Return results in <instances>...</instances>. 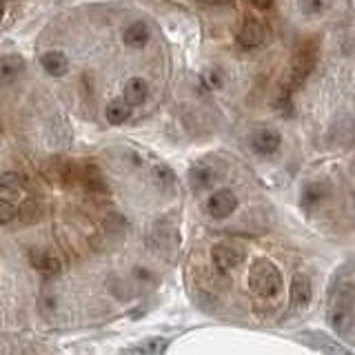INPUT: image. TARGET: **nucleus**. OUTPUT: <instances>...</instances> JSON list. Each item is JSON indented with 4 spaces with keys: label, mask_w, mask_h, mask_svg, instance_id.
<instances>
[{
    "label": "nucleus",
    "mask_w": 355,
    "mask_h": 355,
    "mask_svg": "<svg viewBox=\"0 0 355 355\" xmlns=\"http://www.w3.org/2000/svg\"><path fill=\"white\" fill-rule=\"evenodd\" d=\"M249 288L258 297H275L282 291V273L266 258L253 260L249 269Z\"/></svg>",
    "instance_id": "1"
},
{
    "label": "nucleus",
    "mask_w": 355,
    "mask_h": 355,
    "mask_svg": "<svg viewBox=\"0 0 355 355\" xmlns=\"http://www.w3.org/2000/svg\"><path fill=\"white\" fill-rule=\"evenodd\" d=\"M318 62V44L313 40H306L302 44H297V49L293 53V62H291V83L293 87H300L311 71L315 69Z\"/></svg>",
    "instance_id": "2"
},
{
    "label": "nucleus",
    "mask_w": 355,
    "mask_h": 355,
    "mask_svg": "<svg viewBox=\"0 0 355 355\" xmlns=\"http://www.w3.org/2000/svg\"><path fill=\"white\" fill-rule=\"evenodd\" d=\"M247 258V251L244 247L236 242H218L214 249H211V260H214L216 266H220L222 271H231L240 266Z\"/></svg>",
    "instance_id": "3"
},
{
    "label": "nucleus",
    "mask_w": 355,
    "mask_h": 355,
    "mask_svg": "<svg viewBox=\"0 0 355 355\" xmlns=\"http://www.w3.org/2000/svg\"><path fill=\"white\" fill-rule=\"evenodd\" d=\"M236 207H238V198H236V193L231 191V189H218V191H214L207 200L209 216L216 218V220L229 218L233 211H236Z\"/></svg>",
    "instance_id": "4"
},
{
    "label": "nucleus",
    "mask_w": 355,
    "mask_h": 355,
    "mask_svg": "<svg viewBox=\"0 0 355 355\" xmlns=\"http://www.w3.org/2000/svg\"><path fill=\"white\" fill-rule=\"evenodd\" d=\"M300 340L306 342L309 347H313L318 351H324V355H353L344 344H340L338 340L329 338L327 333L322 331H306V333H300Z\"/></svg>",
    "instance_id": "5"
},
{
    "label": "nucleus",
    "mask_w": 355,
    "mask_h": 355,
    "mask_svg": "<svg viewBox=\"0 0 355 355\" xmlns=\"http://www.w3.org/2000/svg\"><path fill=\"white\" fill-rule=\"evenodd\" d=\"M282 138L275 129H255L251 133V147L260 155H271L280 149Z\"/></svg>",
    "instance_id": "6"
},
{
    "label": "nucleus",
    "mask_w": 355,
    "mask_h": 355,
    "mask_svg": "<svg viewBox=\"0 0 355 355\" xmlns=\"http://www.w3.org/2000/svg\"><path fill=\"white\" fill-rule=\"evenodd\" d=\"M264 40H266V29H264L262 22L255 20V18L244 20V25L238 31V42L242 44V47L255 49V47H260Z\"/></svg>",
    "instance_id": "7"
},
{
    "label": "nucleus",
    "mask_w": 355,
    "mask_h": 355,
    "mask_svg": "<svg viewBox=\"0 0 355 355\" xmlns=\"http://www.w3.org/2000/svg\"><path fill=\"white\" fill-rule=\"evenodd\" d=\"M40 67L44 69V73L60 78L69 71V60H67V55L62 51H44L40 55Z\"/></svg>",
    "instance_id": "8"
},
{
    "label": "nucleus",
    "mask_w": 355,
    "mask_h": 355,
    "mask_svg": "<svg viewBox=\"0 0 355 355\" xmlns=\"http://www.w3.org/2000/svg\"><path fill=\"white\" fill-rule=\"evenodd\" d=\"M22 73H25V60L18 58V55H5L0 60V83L3 85L16 83Z\"/></svg>",
    "instance_id": "9"
},
{
    "label": "nucleus",
    "mask_w": 355,
    "mask_h": 355,
    "mask_svg": "<svg viewBox=\"0 0 355 355\" xmlns=\"http://www.w3.org/2000/svg\"><path fill=\"white\" fill-rule=\"evenodd\" d=\"M31 264L36 266L38 271H42L44 275H55V273H60L62 269V262L55 258L53 253L49 251H31Z\"/></svg>",
    "instance_id": "10"
},
{
    "label": "nucleus",
    "mask_w": 355,
    "mask_h": 355,
    "mask_svg": "<svg viewBox=\"0 0 355 355\" xmlns=\"http://www.w3.org/2000/svg\"><path fill=\"white\" fill-rule=\"evenodd\" d=\"M311 295H313V286L306 275L297 273L291 282V300L295 306H306L311 302Z\"/></svg>",
    "instance_id": "11"
},
{
    "label": "nucleus",
    "mask_w": 355,
    "mask_h": 355,
    "mask_svg": "<svg viewBox=\"0 0 355 355\" xmlns=\"http://www.w3.org/2000/svg\"><path fill=\"white\" fill-rule=\"evenodd\" d=\"M131 107L125 98H116L111 100L105 109V116H107V122L109 125H125V122L131 118Z\"/></svg>",
    "instance_id": "12"
},
{
    "label": "nucleus",
    "mask_w": 355,
    "mask_h": 355,
    "mask_svg": "<svg viewBox=\"0 0 355 355\" xmlns=\"http://www.w3.org/2000/svg\"><path fill=\"white\" fill-rule=\"evenodd\" d=\"M149 94V87L142 78H129L125 83V89H122V98L127 100L129 105H142L147 100Z\"/></svg>",
    "instance_id": "13"
},
{
    "label": "nucleus",
    "mask_w": 355,
    "mask_h": 355,
    "mask_svg": "<svg viewBox=\"0 0 355 355\" xmlns=\"http://www.w3.org/2000/svg\"><path fill=\"white\" fill-rule=\"evenodd\" d=\"M122 40H125L127 47H144V44L149 42V27L144 25V22H131V25L125 29V33H122Z\"/></svg>",
    "instance_id": "14"
},
{
    "label": "nucleus",
    "mask_w": 355,
    "mask_h": 355,
    "mask_svg": "<svg viewBox=\"0 0 355 355\" xmlns=\"http://www.w3.org/2000/svg\"><path fill=\"white\" fill-rule=\"evenodd\" d=\"M331 324L340 333V336H344V333L351 331L353 313H351V306L347 302H342V300H340V302L336 304V309H333V313H331Z\"/></svg>",
    "instance_id": "15"
},
{
    "label": "nucleus",
    "mask_w": 355,
    "mask_h": 355,
    "mask_svg": "<svg viewBox=\"0 0 355 355\" xmlns=\"http://www.w3.org/2000/svg\"><path fill=\"white\" fill-rule=\"evenodd\" d=\"M189 182L196 189V191H205V189H211L216 182V173L214 169H209V166L200 164V166H193L191 171H189Z\"/></svg>",
    "instance_id": "16"
},
{
    "label": "nucleus",
    "mask_w": 355,
    "mask_h": 355,
    "mask_svg": "<svg viewBox=\"0 0 355 355\" xmlns=\"http://www.w3.org/2000/svg\"><path fill=\"white\" fill-rule=\"evenodd\" d=\"M22 189H25V182H22V178L16 175V173H5L0 178V193L5 196H18Z\"/></svg>",
    "instance_id": "17"
},
{
    "label": "nucleus",
    "mask_w": 355,
    "mask_h": 355,
    "mask_svg": "<svg viewBox=\"0 0 355 355\" xmlns=\"http://www.w3.org/2000/svg\"><path fill=\"white\" fill-rule=\"evenodd\" d=\"M327 198V187L324 184H309L304 187V196H302V205L304 209H313L318 202H322V200Z\"/></svg>",
    "instance_id": "18"
},
{
    "label": "nucleus",
    "mask_w": 355,
    "mask_h": 355,
    "mask_svg": "<svg viewBox=\"0 0 355 355\" xmlns=\"http://www.w3.org/2000/svg\"><path fill=\"white\" fill-rule=\"evenodd\" d=\"M331 0H300V11L304 16H320L329 9Z\"/></svg>",
    "instance_id": "19"
},
{
    "label": "nucleus",
    "mask_w": 355,
    "mask_h": 355,
    "mask_svg": "<svg viewBox=\"0 0 355 355\" xmlns=\"http://www.w3.org/2000/svg\"><path fill=\"white\" fill-rule=\"evenodd\" d=\"M18 216V209L14 207V202L7 198L0 200V225H9V222H14Z\"/></svg>",
    "instance_id": "20"
},
{
    "label": "nucleus",
    "mask_w": 355,
    "mask_h": 355,
    "mask_svg": "<svg viewBox=\"0 0 355 355\" xmlns=\"http://www.w3.org/2000/svg\"><path fill=\"white\" fill-rule=\"evenodd\" d=\"M209 76H211V80H209V85L214 87V89H218V87H222V83H220V73L214 69V71H209Z\"/></svg>",
    "instance_id": "21"
},
{
    "label": "nucleus",
    "mask_w": 355,
    "mask_h": 355,
    "mask_svg": "<svg viewBox=\"0 0 355 355\" xmlns=\"http://www.w3.org/2000/svg\"><path fill=\"white\" fill-rule=\"evenodd\" d=\"M202 3H209V5H216V3H225V0H202Z\"/></svg>",
    "instance_id": "22"
},
{
    "label": "nucleus",
    "mask_w": 355,
    "mask_h": 355,
    "mask_svg": "<svg viewBox=\"0 0 355 355\" xmlns=\"http://www.w3.org/2000/svg\"><path fill=\"white\" fill-rule=\"evenodd\" d=\"M0 20H3V7H0Z\"/></svg>",
    "instance_id": "23"
}]
</instances>
